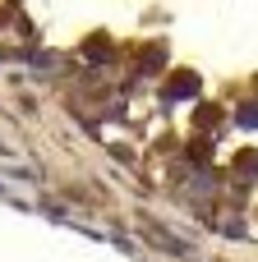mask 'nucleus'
<instances>
[{
  "label": "nucleus",
  "instance_id": "1",
  "mask_svg": "<svg viewBox=\"0 0 258 262\" xmlns=\"http://www.w3.org/2000/svg\"><path fill=\"white\" fill-rule=\"evenodd\" d=\"M143 230H148V239H152V244H162L166 253H175V258H194V244H180V239H175V235H166L157 221H148Z\"/></svg>",
  "mask_w": 258,
  "mask_h": 262
},
{
  "label": "nucleus",
  "instance_id": "2",
  "mask_svg": "<svg viewBox=\"0 0 258 262\" xmlns=\"http://www.w3.org/2000/svg\"><path fill=\"white\" fill-rule=\"evenodd\" d=\"M0 157H14V147H9V143H5V138H0Z\"/></svg>",
  "mask_w": 258,
  "mask_h": 262
}]
</instances>
